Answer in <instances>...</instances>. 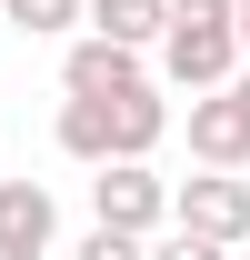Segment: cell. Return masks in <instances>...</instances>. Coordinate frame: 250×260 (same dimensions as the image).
<instances>
[{
  "mask_svg": "<svg viewBox=\"0 0 250 260\" xmlns=\"http://www.w3.org/2000/svg\"><path fill=\"white\" fill-rule=\"evenodd\" d=\"M170 230H200V240H250V180L240 170H200V180H170Z\"/></svg>",
  "mask_w": 250,
  "mask_h": 260,
  "instance_id": "obj_3",
  "label": "cell"
},
{
  "mask_svg": "<svg viewBox=\"0 0 250 260\" xmlns=\"http://www.w3.org/2000/svg\"><path fill=\"white\" fill-rule=\"evenodd\" d=\"M140 260H230V250H220V240H200V230H170V220H160L150 240H140Z\"/></svg>",
  "mask_w": 250,
  "mask_h": 260,
  "instance_id": "obj_11",
  "label": "cell"
},
{
  "mask_svg": "<svg viewBox=\"0 0 250 260\" xmlns=\"http://www.w3.org/2000/svg\"><path fill=\"white\" fill-rule=\"evenodd\" d=\"M100 110H110V160H150V150H160V130H170V100H160L150 80L110 90Z\"/></svg>",
  "mask_w": 250,
  "mask_h": 260,
  "instance_id": "obj_7",
  "label": "cell"
},
{
  "mask_svg": "<svg viewBox=\"0 0 250 260\" xmlns=\"http://www.w3.org/2000/svg\"><path fill=\"white\" fill-rule=\"evenodd\" d=\"M130 80H150L140 70V50H120V40H70V60H60V90L70 100H110V90H130Z\"/></svg>",
  "mask_w": 250,
  "mask_h": 260,
  "instance_id": "obj_6",
  "label": "cell"
},
{
  "mask_svg": "<svg viewBox=\"0 0 250 260\" xmlns=\"http://www.w3.org/2000/svg\"><path fill=\"white\" fill-rule=\"evenodd\" d=\"M160 80L170 90H220L230 70H240V40H230V0H170V20H160Z\"/></svg>",
  "mask_w": 250,
  "mask_h": 260,
  "instance_id": "obj_1",
  "label": "cell"
},
{
  "mask_svg": "<svg viewBox=\"0 0 250 260\" xmlns=\"http://www.w3.org/2000/svg\"><path fill=\"white\" fill-rule=\"evenodd\" d=\"M160 20H170V0H80V30H90V40H120V50H150Z\"/></svg>",
  "mask_w": 250,
  "mask_h": 260,
  "instance_id": "obj_8",
  "label": "cell"
},
{
  "mask_svg": "<svg viewBox=\"0 0 250 260\" xmlns=\"http://www.w3.org/2000/svg\"><path fill=\"white\" fill-rule=\"evenodd\" d=\"M230 40H240V60H250V0H230Z\"/></svg>",
  "mask_w": 250,
  "mask_h": 260,
  "instance_id": "obj_13",
  "label": "cell"
},
{
  "mask_svg": "<svg viewBox=\"0 0 250 260\" xmlns=\"http://www.w3.org/2000/svg\"><path fill=\"white\" fill-rule=\"evenodd\" d=\"M190 150H200V170H240L250 160V110H240L230 80L220 90H190Z\"/></svg>",
  "mask_w": 250,
  "mask_h": 260,
  "instance_id": "obj_5",
  "label": "cell"
},
{
  "mask_svg": "<svg viewBox=\"0 0 250 260\" xmlns=\"http://www.w3.org/2000/svg\"><path fill=\"white\" fill-rule=\"evenodd\" d=\"M90 220L120 230V240H150V230L170 220V180H160L150 160H100V180H90Z\"/></svg>",
  "mask_w": 250,
  "mask_h": 260,
  "instance_id": "obj_2",
  "label": "cell"
},
{
  "mask_svg": "<svg viewBox=\"0 0 250 260\" xmlns=\"http://www.w3.org/2000/svg\"><path fill=\"white\" fill-rule=\"evenodd\" d=\"M0 20L30 40H60V30H80V0H0Z\"/></svg>",
  "mask_w": 250,
  "mask_h": 260,
  "instance_id": "obj_10",
  "label": "cell"
},
{
  "mask_svg": "<svg viewBox=\"0 0 250 260\" xmlns=\"http://www.w3.org/2000/svg\"><path fill=\"white\" fill-rule=\"evenodd\" d=\"M50 250H60L50 180H0V260H50Z\"/></svg>",
  "mask_w": 250,
  "mask_h": 260,
  "instance_id": "obj_4",
  "label": "cell"
},
{
  "mask_svg": "<svg viewBox=\"0 0 250 260\" xmlns=\"http://www.w3.org/2000/svg\"><path fill=\"white\" fill-rule=\"evenodd\" d=\"M50 130H60V150H70V160H110V110H100V100H60V120H50Z\"/></svg>",
  "mask_w": 250,
  "mask_h": 260,
  "instance_id": "obj_9",
  "label": "cell"
},
{
  "mask_svg": "<svg viewBox=\"0 0 250 260\" xmlns=\"http://www.w3.org/2000/svg\"><path fill=\"white\" fill-rule=\"evenodd\" d=\"M230 90H240V110H250V70H230Z\"/></svg>",
  "mask_w": 250,
  "mask_h": 260,
  "instance_id": "obj_14",
  "label": "cell"
},
{
  "mask_svg": "<svg viewBox=\"0 0 250 260\" xmlns=\"http://www.w3.org/2000/svg\"><path fill=\"white\" fill-rule=\"evenodd\" d=\"M60 260H140V240H120V230H100V220H90V230H80Z\"/></svg>",
  "mask_w": 250,
  "mask_h": 260,
  "instance_id": "obj_12",
  "label": "cell"
}]
</instances>
